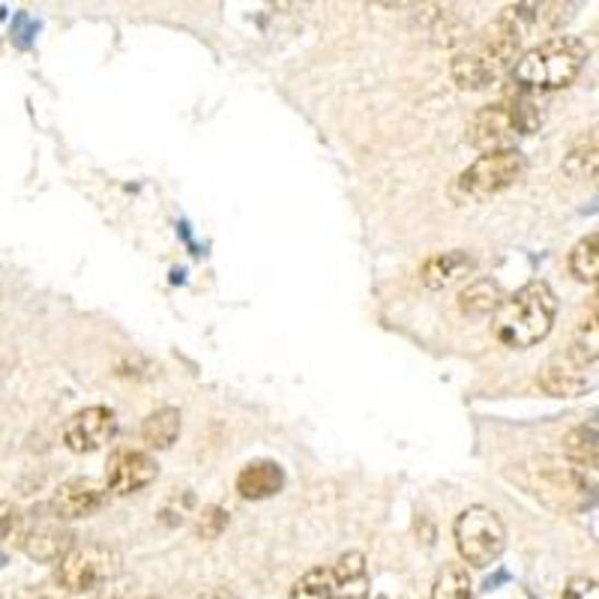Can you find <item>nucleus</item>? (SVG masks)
Masks as SVG:
<instances>
[{"label":"nucleus","instance_id":"obj_1","mask_svg":"<svg viewBox=\"0 0 599 599\" xmlns=\"http://www.w3.org/2000/svg\"><path fill=\"white\" fill-rule=\"evenodd\" d=\"M521 43L525 36L519 34V27L512 24L507 12H500L462 55H456L452 81L462 91H486L492 84H498L507 72H512L516 60L521 57Z\"/></svg>","mask_w":599,"mask_h":599},{"label":"nucleus","instance_id":"obj_2","mask_svg":"<svg viewBox=\"0 0 599 599\" xmlns=\"http://www.w3.org/2000/svg\"><path fill=\"white\" fill-rule=\"evenodd\" d=\"M554 318H557V297L552 285L543 279L521 285L516 295L500 300L492 315V330L500 345L512 350H525L540 345L552 333Z\"/></svg>","mask_w":599,"mask_h":599},{"label":"nucleus","instance_id":"obj_3","mask_svg":"<svg viewBox=\"0 0 599 599\" xmlns=\"http://www.w3.org/2000/svg\"><path fill=\"white\" fill-rule=\"evenodd\" d=\"M588 60V46L578 36H549L540 46L528 48L512 67V81L525 93L564 91L578 79Z\"/></svg>","mask_w":599,"mask_h":599},{"label":"nucleus","instance_id":"obj_4","mask_svg":"<svg viewBox=\"0 0 599 599\" xmlns=\"http://www.w3.org/2000/svg\"><path fill=\"white\" fill-rule=\"evenodd\" d=\"M540 112L531 100L512 96V100H498L492 105H483L468 124V141L483 153L492 150L516 148L521 136H531L540 126Z\"/></svg>","mask_w":599,"mask_h":599},{"label":"nucleus","instance_id":"obj_5","mask_svg":"<svg viewBox=\"0 0 599 599\" xmlns=\"http://www.w3.org/2000/svg\"><path fill=\"white\" fill-rule=\"evenodd\" d=\"M512 483H519L528 495L543 500L552 509H581L590 504V483L588 476L578 474L569 464H557L552 459L519 464V471H507Z\"/></svg>","mask_w":599,"mask_h":599},{"label":"nucleus","instance_id":"obj_6","mask_svg":"<svg viewBox=\"0 0 599 599\" xmlns=\"http://www.w3.org/2000/svg\"><path fill=\"white\" fill-rule=\"evenodd\" d=\"M452 540L468 566L486 569L498 561L504 549H507V528L492 507L474 504V507L462 509L456 521H452Z\"/></svg>","mask_w":599,"mask_h":599},{"label":"nucleus","instance_id":"obj_7","mask_svg":"<svg viewBox=\"0 0 599 599\" xmlns=\"http://www.w3.org/2000/svg\"><path fill=\"white\" fill-rule=\"evenodd\" d=\"M528 159L519 148L492 150L476 157L468 169L456 177V195L464 201H486L492 195L504 193L525 177Z\"/></svg>","mask_w":599,"mask_h":599},{"label":"nucleus","instance_id":"obj_8","mask_svg":"<svg viewBox=\"0 0 599 599\" xmlns=\"http://www.w3.org/2000/svg\"><path fill=\"white\" fill-rule=\"evenodd\" d=\"M117 569L120 554L108 545H76L64 561H57L55 581L67 594H91L117 576Z\"/></svg>","mask_w":599,"mask_h":599},{"label":"nucleus","instance_id":"obj_9","mask_svg":"<svg viewBox=\"0 0 599 599\" xmlns=\"http://www.w3.org/2000/svg\"><path fill=\"white\" fill-rule=\"evenodd\" d=\"M117 435V417L112 407L91 405L76 411L64 426V444L72 452H96Z\"/></svg>","mask_w":599,"mask_h":599},{"label":"nucleus","instance_id":"obj_10","mask_svg":"<svg viewBox=\"0 0 599 599\" xmlns=\"http://www.w3.org/2000/svg\"><path fill=\"white\" fill-rule=\"evenodd\" d=\"M159 464L145 450H117L105 464V488L114 495H136L157 483Z\"/></svg>","mask_w":599,"mask_h":599},{"label":"nucleus","instance_id":"obj_11","mask_svg":"<svg viewBox=\"0 0 599 599\" xmlns=\"http://www.w3.org/2000/svg\"><path fill=\"white\" fill-rule=\"evenodd\" d=\"M102 504H105V486L88 476H76L55 488V495L48 500V512L55 521H76L93 516Z\"/></svg>","mask_w":599,"mask_h":599},{"label":"nucleus","instance_id":"obj_12","mask_svg":"<svg viewBox=\"0 0 599 599\" xmlns=\"http://www.w3.org/2000/svg\"><path fill=\"white\" fill-rule=\"evenodd\" d=\"M573 10H576V3H516V7H507L504 12L519 27L521 36H549L557 34L573 19Z\"/></svg>","mask_w":599,"mask_h":599},{"label":"nucleus","instance_id":"obj_13","mask_svg":"<svg viewBox=\"0 0 599 599\" xmlns=\"http://www.w3.org/2000/svg\"><path fill=\"white\" fill-rule=\"evenodd\" d=\"M19 545H22L27 557H34L39 564H57L76 549V537L67 528H60V521H46V525L24 528Z\"/></svg>","mask_w":599,"mask_h":599},{"label":"nucleus","instance_id":"obj_14","mask_svg":"<svg viewBox=\"0 0 599 599\" xmlns=\"http://www.w3.org/2000/svg\"><path fill=\"white\" fill-rule=\"evenodd\" d=\"M285 486V471L279 462L261 459V462H250L246 468H240L234 488L243 500H267L273 495H279Z\"/></svg>","mask_w":599,"mask_h":599},{"label":"nucleus","instance_id":"obj_15","mask_svg":"<svg viewBox=\"0 0 599 599\" xmlns=\"http://www.w3.org/2000/svg\"><path fill=\"white\" fill-rule=\"evenodd\" d=\"M537 384L554 399H576L590 387L581 366H576L569 357H554V360L545 362L537 375Z\"/></svg>","mask_w":599,"mask_h":599},{"label":"nucleus","instance_id":"obj_16","mask_svg":"<svg viewBox=\"0 0 599 599\" xmlns=\"http://www.w3.org/2000/svg\"><path fill=\"white\" fill-rule=\"evenodd\" d=\"M471 270H474V258L468 252H441V255L426 258V264L419 267V283L426 285L429 291H444V288H450L459 279H464Z\"/></svg>","mask_w":599,"mask_h":599},{"label":"nucleus","instance_id":"obj_17","mask_svg":"<svg viewBox=\"0 0 599 599\" xmlns=\"http://www.w3.org/2000/svg\"><path fill=\"white\" fill-rule=\"evenodd\" d=\"M333 585H336V599H366L372 578H369V564L362 552H345L330 569Z\"/></svg>","mask_w":599,"mask_h":599},{"label":"nucleus","instance_id":"obj_18","mask_svg":"<svg viewBox=\"0 0 599 599\" xmlns=\"http://www.w3.org/2000/svg\"><path fill=\"white\" fill-rule=\"evenodd\" d=\"M181 411L177 407H157L153 414H148L145 417V423H141V441H145V447H150V450H169L171 444L181 438Z\"/></svg>","mask_w":599,"mask_h":599},{"label":"nucleus","instance_id":"obj_19","mask_svg":"<svg viewBox=\"0 0 599 599\" xmlns=\"http://www.w3.org/2000/svg\"><path fill=\"white\" fill-rule=\"evenodd\" d=\"M566 357L576 366H581V369L599 360V306H588V315L578 321Z\"/></svg>","mask_w":599,"mask_h":599},{"label":"nucleus","instance_id":"obj_20","mask_svg":"<svg viewBox=\"0 0 599 599\" xmlns=\"http://www.w3.org/2000/svg\"><path fill=\"white\" fill-rule=\"evenodd\" d=\"M564 174L573 181H590L599 177V133L578 138L564 157Z\"/></svg>","mask_w":599,"mask_h":599},{"label":"nucleus","instance_id":"obj_21","mask_svg":"<svg viewBox=\"0 0 599 599\" xmlns=\"http://www.w3.org/2000/svg\"><path fill=\"white\" fill-rule=\"evenodd\" d=\"M500 300H504V295H500L498 283H492V279H474V283H468L462 288V295H459V309L471 318L495 315V309L500 306Z\"/></svg>","mask_w":599,"mask_h":599},{"label":"nucleus","instance_id":"obj_22","mask_svg":"<svg viewBox=\"0 0 599 599\" xmlns=\"http://www.w3.org/2000/svg\"><path fill=\"white\" fill-rule=\"evenodd\" d=\"M564 456L581 468H599V426L585 423L564 435Z\"/></svg>","mask_w":599,"mask_h":599},{"label":"nucleus","instance_id":"obj_23","mask_svg":"<svg viewBox=\"0 0 599 599\" xmlns=\"http://www.w3.org/2000/svg\"><path fill=\"white\" fill-rule=\"evenodd\" d=\"M566 267H569V276L585 285H599V231L581 238L569 250V258H566Z\"/></svg>","mask_w":599,"mask_h":599},{"label":"nucleus","instance_id":"obj_24","mask_svg":"<svg viewBox=\"0 0 599 599\" xmlns=\"http://www.w3.org/2000/svg\"><path fill=\"white\" fill-rule=\"evenodd\" d=\"M431 599H474L471 573L464 564H444L431 581Z\"/></svg>","mask_w":599,"mask_h":599},{"label":"nucleus","instance_id":"obj_25","mask_svg":"<svg viewBox=\"0 0 599 599\" xmlns=\"http://www.w3.org/2000/svg\"><path fill=\"white\" fill-rule=\"evenodd\" d=\"M288 599H336V585H333L330 569H324V566L309 569V573L297 581Z\"/></svg>","mask_w":599,"mask_h":599},{"label":"nucleus","instance_id":"obj_26","mask_svg":"<svg viewBox=\"0 0 599 599\" xmlns=\"http://www.w3.org/2000/svg\"><path fill=\"white\" fill-rule=\"evenodd\" d=\"M24 528H27V521H24L22 509L10 500H0V543H22Z\"/></svg>","mask_w":599,"mask_h":599},{"label":"nucleus","instance_id":"obj_27","mask_svg":"<svg viewBox=\"0 0 599 599\" xmlns=\"http://www.w3.org/2000/svg\"><path fill=\"white\" fill-rule=\"evenodd\" d=\"M561 599H599V581L590 576H573L564 585Z\"/></svg>","mask_w":599,"mask_h":599},{"label":"nucleus","instance_id":"obj_28","mask_svg":"<svg viewBox=\"0 0 599 599\" xmlns=\"http://www.w3.org/2000/svg\"><path fill=\"white\" fill-rule=\"evenodd\" d=\"M36 31V24H31V19L27 15H19L15 19V36H19V46H27V34H34Z\"/></svg>","mask_w":599,"mask_h":599},{"label":"nucleus","instance_id":"obj_29","mask_svg":"<svg viewBox=\"0 0 599 599\" xmlns=\"http://www.w3.org/2000/svg\"><path fill=\"white\" fill-rule=\"evenodd\" d=\"M189 599H238V594H231L228 588H204L198 594H193Z\"/></svg>","mask_w":599,"mask_h":599},{"label":"nucleus","instance_id":"obj_30","mask_svg":"<svg viewBox=\"0 0 599 599\" xmlns=\"http://www.w3.org/2000/svg\"><path fill=\"white\" fill-rule=\"evenodd\" d=\"M590 306H599V285L597 291H594V297H590Z\"/></svg>","mask_w":599,"mask_h":599},{"label":"nucleus","instance_id":"obj_31","mask_svg":"<svg viewBox=\"0 0 599 599\" xmlns=\"http://www.w3.org/2000/svg\"><path fill=\"white\" fill-rule=\"evenodd\" d=\"M0 564H3V554H0Z\"/></svg>","mask_w":599,"mask_h":599},{"label":"nucleus","instance_id":"obj_32","mask_svg":"<svg viewBox=\"0 0 599 599\" xmlns=\"http://www.w3.org/2000/svg\"><path fill=\"white\" fill-rule=\"evenodd\" d=\"M145 599H157V597H145Z\"/></svg>","mask_w":599,"mask_h":599}]
</instances>
